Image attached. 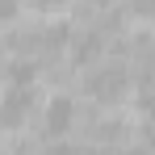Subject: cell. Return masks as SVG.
<instances>
[{
	"label": "cell",
	"mask_w": 155,
	"mask_h": 155,
	"mask_svg": "<svg viewBox=\"0 0 155 155\" xmlns=\"http://www.w3.org/2000/svg\"><path fill=\"white\" fill-rule=\"evenodd\" d=\"M130 88V71L122 63H101L97 71H88V97L97 105H117Z\"/></svg>",
	"instance_id": "1"
},
{
	"label": "cell",
	"mask_w": 155,
	"mask_h": 155,
	"mask_svg": "<svg viewBox=\"0 0 155 155\" xmlns=\"http://www.w3.org/2000/svg\"><path fill=\"white\" fill-rule=\"evenodd\" d=\"M29 105H34V92L29 88H13L4 101H0V126H21L29 113Z\"/></svg>",
	"instance_id": "2"
},
{
	"label": "cell",
	"mask_w": 155,
	"mask_h": 155,
	"mask_svg": "<svg viewBox=\"0 0 155 155\" xmlns=\"http://www.w3.org/2000/svg\"><path fill=\"white\" fill-rule=\"evenodd\" d=\"M42 126L51 130V134H67V130L76 126V101L71 97H54L51 105H46V122Z\"/></svg>",
	"instance_id": "3"
},
{
	"label": "cell",
	"mask_w": 155,
	"mask_h": 155,
	"mask_svg": "<svg viewBox=\"0 0 155 155\" xmlns=\"http://www.w3.org/2000/svg\"><path fill=\"white\" fill-rule=\"evenodd\" d=\"M101 51H105L101 34H80L76 42H71V59H76V63H88V59H97Z\"/></svg>",
	"instance_id": "4"
},
{
	"label": "cell",
	"mask_w": 155,
	"mask_h": 155,
	"mask_svg": "<svg viewBox=\"0 0 155 155\" xmlns=\"http://www.w3.org/2000/svg\"><path fill=\"white\" fill-rule=\"evenodd\" d=\"M138 109H143V117H147V126H155V88H147V92L138 97Z\"/></svg>",
	"instance_id": "5"
},
{
	"label": "cell",
	"mask_w": 155,
	"mask_h": 155,
	"mask_svg": "<svg viewBox=\"0 0 155 155\" xmlns=\"http://www.w3.org/2000/svg\"><path fill=\"white\" fill-rule=\"evenodd\" d=\"M17 8H21V0H0V21H13Z\"/></svg>",
	"instance_id": "6"
},
{
	"label": "cell",
	"mask_w": 155,
	"mask_h": 155,
	"mask_svg": "<svg viewBox=\"0 0 155 155\" xmlns=\"http://www.w3.org/2000/svg\"><path fill=\"white\" fill-rule=\"evenodd\" d=\"M130 8L138 17H155V0H130Z\"/></svg>",
	"instance_id": "7"
},
{
	"label": "cell",
	"mask_w": 155,
	"mask_h": 155,
	"mask_svg": "<svg viewBox=\"0 0 155 155\" xmlns=\"http://www.w3.org/2000/svg\"><path fill=\"white\" fill-rule=\"evenodd\" d=\"M21 4H29V8H38V13H54L63 0H21Z\"/></svg>",
	"instance_id": "8"
}]
</instances>
